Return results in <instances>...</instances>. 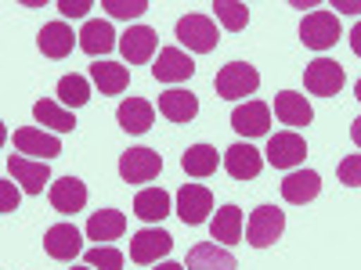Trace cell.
Segmentation results:
<instances>
[{"label": "cell", "instance_id": "3957f363", "mask_svg": "<svg viewBox=\"0 0 361 270\" xmlns=\"http://www.w3.org/2000/svg\"><path fill=\"white\" fill-rule=\"evenodd\" d=\"M163 169V155L152 152V148H130V152L119 155V176L127 180V184H148V180H156Z\"/></svg>", "mask_w": 361, "mask_h": 270}, {"label": "cell", "instance_id": "4fadbf2b", "mask_svg": "<svg viewBox=\"0 0 361 270\" xmlns=\"http://www.w3.org/2000/svg\"><path fill=\"white\" fill-rule=\"evenodd\" d=\"M271 127V108L264 101H246L231 112V130L243 137H264Z\"/></svg>", "mask_w": 361, "mask_h": 270}, {"label": "cell", "instance_id": "ba28073f", "mask_svg": "<svg viewBox=\"0 0 361 270\" xmlns=\"http://www.w3.org/2000/svg\"><path fill=\"white\" fill-rule=\"evenodd\" d=\"M304 155H307V144H304V137H300L296 130H282L275 137H267L264 159L275 166V169H293V166L304 162Z\"/></svg>", "mask_w": 361, "mask_h": 270}, {"label": "cell", "instance_id": "f1b7e54d", "mask_svg": "<svg viewBox=\"0 0 361 270\" xmlns=\"http://www.w3.org/2000/svg\"><path fill=\"white\" fill-rule=\"evenodd\" d=\"M217 148L214 144H192L185 155H180V166H185L188 176H209V173H217Z\"/></svg>", "mask_w": 361, "mask_h": 270}, {"label": "cell", "instance_id": "f546056e", "mask_svg": "<svg viewBox=\"0 0 361 270\" xmlns=\"http://www.w3.org/2000/svg\"><path fill=\"white\" fill-rule=\"evenodd\" d=\"M33 115H37V123H44V127H51V130H58V134H69V130L76 127L73 112H66L58 101H37V105H33Z\"/></svg>", "mask_w": 361, "mask_h": 270}, {"label": "cell", "instance_id": "603a6c76", "mask_svg": "<svg viewBox=\"0 0 361 270\" xmlns=\"http://www.w3.org/2000/svg\"><path fill=\"white\" fill-rule=\"evenodd\" d=\"M80 37H73V29L66 25V22H47L44 29H40V37H37V44H40V51H44V58H66V54H73V44H76Z\"/></svg>", "mask_w": 361, "mask_h": 270}, {"label": "cell", "instance_id": "ac0fdd59", "mask_svg": "<svg viewBox=\"0 0 361 270\" xmlns=\"http://www.w3.org/2000/svg\"><path fill=\"white\" fill-rule=\"evenodd\" d=\"M318 191H322V176L314 169H296L282 180V198L289 205H307L318 198Z\"/></svg>", "mask_w": 361, "mask_h": 270}, {"label": "cell", "instance_id": "8fae6325", "mask_svg": "<svg viewBox=\"0 0 361 270\" xmlns=\"http://www.w3.org/2000/svg\"><path fill=\"white\" fill-rule=\"evenodd\" d=\"M44 249H47L51 259L73 263V259L83 252V238H80L76 224H54V227L44 234Z\"/></svg>", "mask_w": 361, "mask_h": 270}, {"label": "cell", "instance_id": "7a4b0ae2", "mask_svg": "<svg viewBox=\"0 0 361 270\" xmlns=\"http://www.w3.org/2000/svg\"><path fill=\"white\" fill-rule=\"evenodd\" d=\"M286 231V213L279 205H260L253 209V217H250V227H246V238H250V245L253 249H267V245H275L279 238Z\"/></svg>", "mask_w": 361, "mask_h": 270}, {"label": "cell", "instance_id": "ab89813d", "mask_svg": "<svg viewBox=\"0 0 361 270\" xmlns=\"http://www.w3.org/2000/svg\"><path fill=\"white\" fill-rule=\"evenodd\" d=\"M350 137H354V144L361 148V115H357L354 123H350Z\"/></svg>", "mask_w": 361, "mask_h": 270}, {"label": "cell", "instance_id": "4dcf8cb0", "mask_svg": "<svg viewBox=\"0 0 361 270\" xmlns=\"http://www.w3.org/2000/svg\"><path fill=\"white\" fill-rule=\"evenodd\" d=\"M58 101L62 105H69V108H83L87 101H90V83H87V76H62L58 79Z\"/></svg>", "mask_w": 361, "mask_h": 270}, {"label": "cell", "instance_id": "7402d4cb", "mask_svg": "<svg viewBox=\"0 0 361 270\" xmlns=\"http://www.w3.org/2000/svg\"><path fill=\"white\" fill-rule=\"evenodd\" d=\"M275 115L282 119L286 127H296V130H300V127H311V119H314L307 98L296 94V90H282V94L275 98Z\"/></svg>", "mask_w": 361, "mask_h": 270}, {"label": "cell", "instance_id": "2e32d148", "mask_svg": "<svg viewBox=\"0 0 361 270\" xmlns=\"http://www.w3.org/2000/svg\"><path fill=\"white\" fill-rule=\"evenodd\" d=\"M224 169L235 180H257L260 169H264V155L257 152L253 144H231L224 152Z\"/></svg>", "mask_w": 361, "mask_h": 270}, {"label": "cell", "instance_id": "52a82bcc", "mask_svg": "<svg viewBox=\"0 0 361 270\" xmlns=\"http://www.w3.org/2000/svg\"><path fill=\"white\" fill-rule=\"evenodd\" d=\"M300 40H304L311 51H329L340 40V22L333 11H311L304 22H300Z\"/></svg>", "mask_w": 361, "mask_h": 270}, {"label": "cell", "instance_id": "5b68a950", "mask_svg": "<svg viewBox=\"0 0 361 270\" xmlns=\"http://www.w3.org/2000/svg\"><path fill=\"white\" fill-rule=\"evenodd\" d=\"M304 83L318 98H336L343 90V83H347V76H343V65H336L333 58H314V62L307 65V72H304Z\"/></svg>", "mask_w": 361, "mask_h": 270}, {"label": "cell", "instance_id": "ffe728a7", "mask_svg": "<svg viewBox=\"0 0 361 270\" xmlns=\"http://www.w3.org/2000/svg\"><path fill=\"white\" fill-rule=\"evenodd\" d=\"M188 270H238V263L217 242H199L188 249Z\"/></svg>", "mask_w": 361, "mask_h": 270}, {"label": "cell", "instance_id": "4316f807", "mask_svg": "<svg viewBox=\"0 0 361 270\" xmlns=\"http://www.w3.org/2000/svg\"><path fill=\"white\" fill-rule=\"evenodd\" d=\"M90 79L102 94H123L130 86V69H123L119 62H94L90 65Z\"/></svg>", "mask_w": 361, "mask_h": 270}, {"label": "cell", "instance_id": "60d3db41", "mask_svg": "<svg viewBox=\"0 0 361 270\" xmlns=\"http://www.w3.org/2000/svg\"><path fill=\"white\" fill-rule=\"evenodd\" d=\"M156 270H185L180 263H156Z\"/></svg>", "mask_w": 361, "mask_h": 270}, {"label": "cell", "instance_id": "484cf974", "mask_svg": "<svg viewBox=\"0 0 361 270\" xmlns=\"http://www.w3.org/2000/svg\"><path fill=\"white\" fill-rule=\"evenodd\" d=\"M80 47L90 54V58H102L116 47V33H112V25L102 22V18H90L83 29H80Z\"/></svg>", "mask_w": 361, "mask_h": 270}, {"label": "cell", "instance_id": "7c38bea8", "mask_svg": "<svg viewBox=\"0 0 361 270\" xmlns=\"http://www.w3.org/2000/svg\"><path fill=\"white\" fill-rule=\"evenodd\" d=\"M192 72H195V62L180 47H163L152 65V76L159 83H185V79H192Z\"/></svg>", "mask_w": 361, "mask_h": 270}, {"label": "cell", "instance_id": "e575fe53", "mask_svg": "<svg viewBox=\"0 0 361 270\" xmlns=\"http://www.w3.org/2000/svg\"><path fill=\"white\" fill-rule=\"evenodd\" d=\"M340 184L361 188V155H347V159L340 162Z\"/></svg>", "mask_w": 361, "mask_h": 270}, {"label": "cell", "instance_id": "74e56055", "mask_svg": "<svg viewBox=\"0 0 361 270\" xmlns=\"http://www.w3.org/2000/svg\"><path fill=\"white\" fill-rule=\"evenodd\" d=\"M336 11H347V15H357L361 11V0H333Z\"/></svg>", "mask_w": 361, "mask_h": 270}, {"label": "cell", "instance_id": "b9f144b4", "mask_svg": "<svg viewBox=\"0 0 361 270\" xmlns=\"http://www.w3.org/2000/svg\"><path fill=\"white\" fill-rule=\"evenodd\" d=\"M354 94H357V101H361V79H357V86H354Z\"/></svg>", "mask_w": 361, "mask_h": 270}, {"label": "cell", "instance_id": "30bf717a", "mask_svg": "<svg viewBox=\"0 0 361 270\" xmlns=\"http://www.w3.org/2000/svg\"><path fill=\"white\" fill-rule=\"evenodd\" d=\"M8 173L15 176V184H22L25 195H44V184H51V169L44 159L8 155Z\"/></svg>", "mask_w": 361, "mask_h": 270}, {"label": "cell", "instance_id": "d6986e66", "mask_svg": "<svg viewBox=\"0 0 361 270\" xmlns=\"http://www.w3.org/2000/svg\"><path fill=\"white\" fill-rule=\"evenodd\" d=\"M116 119H119V127H123L127 134H148L156 123V108L152 101H145V98H127L123 105L116 108Z\"/></svg>", "mask_w": 361, "mask_h": 270}, {"label": "cell", "instance_id": "d590c367", "mask_svg": "<svg viewBox=\"0 0 361 270\" xmlns=\"http://www.w3.org/2000/svg\"><path fill=\"white\" fill-rule=\"evenodd\" d=\"M15 209H18V188L0 180V213H15Z\"/></svg>", "mask_w": 361, "mask_h": 270}, {"label": "cell", "instance_id": "9c48e42d", "mask_svg": "<svg viewBox=\"0 0 361 270\" xmlns=\"http://www.w3.org/2000/svg\"><path fill=\"white\" fill-rule=\"evenodd\" d=\"M170 249H173V238L166 231H159V227H145V231H137L130 238V259L141 263V266L159 263L163 256H170Z\"/></svg>", "mask_w": 361, "mask_h": 270}, {"label": "cell", "instance_id": "f35d334b", "mask_svg": "<svg viewBox=\"0 0 361 270\" xmlns=\"http://www.w3.org/2000/svg\"><path fill=\"white\" fill-rule=\"evenodd\" d=\"M350 47H354V54L361 58V22L354 25V33H350Z\"/></svg>", "mask_w": 361, "mask_h": 270}, {"label": "cell", "instance_id": "277c9868", "mask_svg": "<svg viewBox=\"0 0 361 270\" xmlns=\"http://www.w3.org/2000/svg\"><path fill=\"white\" fill-rule=\"evenodd\" d=\"M214 213V191L202 188V184H180L177 191V217L185 220L188 227H199L209 220Z\"/></svg>", "mask_w": 361, "mask_h": 270}, {"label": "cell", "instance_id": "44dd1931", "mask_svg": "<svg viewBox=\"0 0 361 270\" xmlns=\"http://www.w3.org/2000/svg\"><path fill=\"white\" fill-rule=\"evenodd\" d=\"M159 112L170 119V123H192V119L199 115V98L192 94V90H166V94H159Z\"/></svg>", "mask_w": 361, "mask_h": 270}, {"label": "cell", "instance_id": "d4e9b609", "mask_svg": "<svg viewBox=\"0 0 361 270\" xmlns=\"http://www.w3.org/2000/svg\"><path fill=\"white\" fill-rule=\"evenodd\" d=\"M123 231H127V217L119 209H102V213L87 220L90 242H116V238H123Z\"/></svg>", "mask_w": 361, "mask_h": 270}, {"label": "cell", "instance_id": "7bdbcfd3", "mask_svg": "<svg viewBox=\"0 0 361 270\" xmlns=\"http://www.w3.org/2000/svg\"><path fill=\"white\" fill-rule=\"evenodd\" d=\"M73 270H94V266H73Z\"/></svg>", "mask_w": 361, "mask_h": 270}, {"label": "cell", "instance_id": "e0dca14e", "mask_svg": "<svg viewBox=\"0 0 361 270\" xmlns=\"http://www.w3.org/2000/svg\"><path fill=\"white\" fill-rule=\"evenodd\" d=\"M51 205H54L62 217L80 213V209L87 205V184H83V180H76V176L54 180V184H51Z\"/></svg>", "mask_w": 361, "mask_h": 270}, {"label": "cell", "instance_id": "1f68e13d", "mask_svg": "<svg viewBox=\"0 0 361 270\" xmlns=\"http://www.w3.org/2000/svg\"><path fill=\"white\" fill-rule=\"evenodd\" d=\"M214 11H217L221 25L231 29V33L246 29V22H250V8L243 4V0H214Z\"/></svg>", "mask_w": 361, "mask_h": 270}, {"label": "cell", "instance_id": "83f0119b", "mask_svg": "<svg viewBox=\"0 0 361 270\" xmlns=\"http://www.w3.org/2000/svg\"><path fill=\"white\" fill-rule=\"evenodd\" d=\"M134 217H141L145 224H159L163 217H170V195L163 188H145L134 198Z\"/></svg>", "mask_w": 361, "mask_h": 270}, {"label": "cell", "instance_id": "9a60e30c", "mask_svg": "<svg viewBox=\"0 0 361 270\" xmlns=\"http://www.w3.org/2000/svg\"><path fill=\"white\" fill-rule=\"evenodd\" d=\"M15 148H18V155H40L44 162L54 159V155H62V141H58L54 134L37 130V127L15 130Z\"/></svg>", "mask_w": 361, "mask_h": 270}, {"label": "cell", "instance_id": "5bb4252c", "mask_svg": "<svg viewBox=\"0 0 361 270\" xmlns=\"http://www.w3.org/2000/svg\"><path fill=\"white\" fill-rule=\"evenodd\" d=\"M156 44H159V37H156V29H148V25H134L119 37V51H123V58L130 65H145L148 58L156 54Z\"/></svg>", "mask_w": 361, "mask_h": 270}, {"label": "cell", "instance_id": "cb8c5ba5", "mask_svg": "<svg viewBox=\"0 0 361 270\" xmlns=\"http://www.w3.org/2000/svg\"><path fill=\"white\" fill-rule=\"evenodd\" d=\"M209 234L221 245H238L243 242V209L238 205H221L217 217L209 220Z\"/></svg>", "mask_w": 361, "mask_h": 270}, {"label": "cell", "instance_id": "6da1fadb", "mask_svg": "<svg viewBox=\"0 0 361 270\" xmlns=\"http://www.w3.org/2000/svg\"><path fill=\"white\" fill-rule=\"evenodd\" d=\"M214 86H217V94H221V98L238 101V98H250L253 90L260 86V72H257L250 62H228V65L217 72Z\"/></svg>", "mask_w": 361, "mask_h": 270}, {"label": "cell", "instance_id": "8992f818", "mask_svg": "<svg viewBox=\"0 0 361 270\" xmlns=\"http://www.w3.org/2000/svg\"><path fill=\"white\" fill-rule=\"evenodd\" d=\"M177 40L185 44L188 51H199V54H209L217 47V25L209 15H185L177 22Z\"/></svg>", "mask_w": 361, "mask_h": 270}, {"label": "cell", "instance_id": "8d00e7d4", "mask_svg": "<svg viewBox=\"0 0 361 270\" xmlns=\"http://www.w3.org/2000/svg\"><path fill=\"white\" fill-rule=\"evenodd\" d=\"M58 11H62L66 18H83V15L90 11V0H62V4H58Z\"/></svg>", "mask_w": 361, "mask_h": 270}, {"label": "cell", "instance_id": "836d02e7", "mask_svg": "<svg viewBox=\"0 0 361 270\" xmlns=\"http://www.w3.org/2000/svg\"><path fill=\"white\" fill-rule=\"evenodd\" d=\"M102 8L112 15V18H137L148 11L145 0H102Z\"/></svg>", "mask_w": 361, "mask_h": 270}, {"label": "cell", "instance_id": "d6a6232c", "mask_svg": "<svg viewBox=\"0 0 361 270\" xmlns=\"http://www.w3.org/2000/svg\"><path fill=\"white\" fill-rule=\"evenodd\" d=\"M83 263L94 266V270H123V252L112 249V245H98V249H87Z\"/></svg>", "mask_w": 361, "mask_h": 270}]
</instances>
